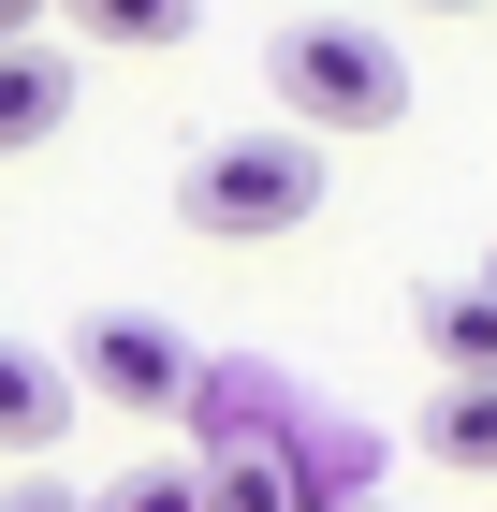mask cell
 <instances>
[{"mask_svg": "<svg viewBox=\"0 0 497 512\" xmlns=\"http://www.w3.org/2000/svg\"><path fill=\"white\" fill-rule=\"evenodd\" d=\"M205 512H293V454H220L205 469Z\"/></svg>", "mask_w": 497, "mask_h": 512, "instance_id": "ba28073f", "label": "cell"}, {"mask_svg": "<svg viewBox=\"0 0 497 512\" xmlns=\"http://www.w3.org/2000/svg\"><path fill=\"white\" fill-rule=\"evenodd\" d=\"M0 512H88V498H74V483H15Z\"/></svg>", "mask_w": 497, "mask_h": 512, "instance_id": "8fae6325", "label": "cell"}, {"mask_svg": "<svg viewBox=\"0 0 497 512\" xmlns=\"http://www.w3.org/2000/svg\"><path fill=\"white\" fill-rule=\"evenodd\" d=\"M88 44H191V0H88Z\"/></svg>", "mask_w": 497, "mask_h": 512, "instance_id": "9c48e42d", "label": "cell"}, {"mask_svg": "<svg viewBox=\"0 0 497 512\" xmlns=\"http://www.w3.org/2000/svg\"><path fill=\"white\" fill-rule=\"evenodd\" d=\"M424 454L439 469H497V381H439L424 395Z\"/></svg>", "mask_w": 497, "mask_h": 512, "instance_id": "52a82bcc", "label": "cell"}, {"mask_svg": "<svg viewBox=\"0 0 497 512\" xmlns=\"http://www.w3.org/2000/svg\"><path fill=\"white\" fill-rule=\"evenodd\" d=\"M264 88H278V132H395L410 118V44L381 15H278L264 30Z\"/></svg>", "mask_w": 497, "mask_h": 512, "instance_id": "6da1fadb", "label": "cell"}, {"mask_svg": "<svg viewBox=\"0 0 497 512\" xmlns=\"http://www.w3.org/2000/svg\"><path fill=\"white\" fill-rule=\"evenodd\" d=\"M74 395H103V410H191L205 366H191V337L161 308H88L74 322Z\"/></svg>", "mask_w": 497, "mask_h": 512, "instance_id": "3957f363", "label": "cell"}, {"mask_svg": "<svg viewBox=\"0 0 497 512\" xmlns=\"http://www.w3.org/2000/svg\"><path fill=\"white\" fill-rule=\"evenodd\" d=\"M176 220H191V235H234V249L307 235V220H322V147H307V132H205V147L176 161Z\"/></svg>", "mask_w": 497, "mask_h": 512, "instance_id": "7a4b0ae2", "label": "cell"}, {"mask_svg": "<svg viewBox=\"0 0 497 512\" xmlns=\"http://www.w3.org/2000/svg\"><path fill=\"white\" fill-rule=\"evenodd\" d=\"M410 322H424V352H439V381H497V278H424Z\"/></svg>", "mask_w": 497, "mask_h": 512, "instance_id": "277c9868", "label": "cell"}, {"mask_svg": "<svg viewBox=\"0 0 497 512\" xmlns=\"http://www.w3.org/2000/svg\"><path fill=\"white\" fill-rule=\"evenodd\" d=\"M59 439H74V366L0 337V454H59Z\"/></svg>", "mask_w": 497, "mask_h": 512, "instance_id": "8992f818", "label": "cell"}, {"mask_svg": "<svg viewBox=\"0 0 497 512\" xmlns=\"http://www.w3.org/2000/svg\"><path fill=\"white\" fill-rule=\"evenodd\" d=\"M88 512H205V469H132V483H103Z\"/></svg>", "mask_w": 497, "mask_h": 512, "instance_id": "30bf717a", "label": "cell"}, {"mask_svg": "<svg viewBox=\"0 0 497 512\" xmlns=\"http://www.w3.org/2000/svg\"><path fill=\"white\" fill-rule=\"evenodd\" d=\"M59 118H74V44H0V161H15V147H44V132H59Z\"/></svg>", "mask_w": 497, "mask_h": 512, "instance_id": "5b68a950", "label": "cell"}, {"mask_svg": "<svg viewBox=\"0 0 497 512\" xmlns=\"http://www.w3.org/2000/svg\"><path fill=\"white\" fill-rule=\"evenodd\" d=\"M351 512H381V498H351Z\"/></svg>", "mask_w": 497, "mask_h": 512, "instance_id": "7c38bea8", "label": "cell"}, {"mask_svg": "<svg viewBox=\"0 0 497 512\" xmlns=\"http://www.w3.org/2000/svg\"><path fill=\"white\" fill-rule=\"evenodd\" d=\"M483 278H497V264H483Z\"/></svg>", "mask_w": 497, "mask_h": 512, "instance_id": "4fadbf2b", "label": "cell"}]
</instances>
